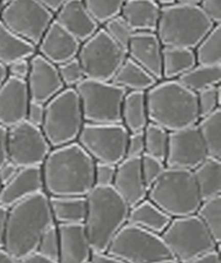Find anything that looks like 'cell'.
<instances>
[{
	"instance_id": "6da1fadb",
	"label": "cell",
	"mask_w": 221,
	"mask_h": 263,
	"mask_svg": "<svg viewBox=\"0 0 221 263\" xmlns=\"http://www.w3.org/2000/svg\"><path fill=\"white\" fill-rule=\"evenodd\" d=\"M93 159L78 142L53 148L41 165L48 197H86L94 188Z\"/></svg>"
},
{
	"instance_id": "7a4b0ae2",
	"label": "cell",
	"mask_w": 221,
	"mask_h": 263,
	"mask_svg": "<svg viewBox=\"0 0 221 263\" xmlns=\"http://www.w3.org/2000/svg\"><path fill=\"white\" fill-rule=\"evenodd\" d=\"M54 223L45 192L9 208L4 249L16 261L37 251L40 238Z\"/></svg>"
},
{
	"instance_id": "3957f363",
	"label": "cell",
	"mask_w": 221,
	"mask_h": 263,
	"mask_svg": "<svg viewBox=\"0 0 221 263\" xmlns=\"http://www.w3.org/2000/svg\"><path fill=\"white\" fill-rule=\"evenodd\" d=\"M145 95L149 122L168 133L197 124L199 115L196 93L178 80L157 81Z\"/></svg>"
},
{
	"instance_id": "277c9868",
	"label": "cell",
	"mask_w": 221,
	"mask_h": 263,
	"mask_svg": "<svg viewBox=\"0 0 221 263\" xmlns=\"http://www.w3.org/2000/svg\"><path fill=\"white\" fill-rule=\"evenodd\" d=\"M85 228L93 252H106L110 242L127 223L129 206L112 186H94L87 193Z\"/></svg>"
},
{
	"instance_id": "5b68a950",
	"label": "cell",
	"mask_w": 221,
	"mask_h": 263,
	"mask_svg": "<svg viewBox=\"0 0 221 263\" xmlns=\"http://www.w3.org/2000/svg\"><path fill=\"white\" fill-rule=\"evenodd\" d=\"M213 26L198 5L176 3L161 7L156 34L164 47L195 49Z\"/></svg>"
},
{
	"instance_id": "8992f818",
	"label": "cell",
	"mask_w": 221,
	"mask_h": 263,
	"mask_svg": "<svg viewBox=\"0 0 221 263\" xmlns=\"http://www.w3.org/2000/svg\"><path fill=\"white\" fill-rule=\"evenodd\" d=\"M147 198L171 219L195 214L202 203L192 171L175 168H166Z\"/></svg>"
},
{
	"instance_id": "52a82bcc",
	"label": "cell",
	"mask_w": 221,
	"mask_h": 263,
	"mask_svg": "<svg viewBox=\"0 0 221 263\" xmlns=\"http://www.w3.org/2000/svg\"><path fill=\"white\" fill-rule=\"evenodd\" d=\"M84 123L77 92L73 88H65L46 103L41 130L53 149L77 142Z\"/></svg>"
},
{
	"instance_id": "ba28073f",
	"label": "cell",
	"mask_w": 221,
	"mask_h": 263,
	"mask_svg": "<svg viewBox=\"0 0 221 263\" xmlns=\"http://www.w3.org/2000/svg\"><path fill=\"white\" fill-rule=\"evenodd\" d=\"M106 252L125 263L176 261L162 235L126 223L110 242Z\"/></svg>"
},
{
	"instance_id": "9c48e42d",
	"label": "cell",
	"mask_w": 221,
	"mask_h": 263,
	"mask_svg": "<svg viewBox=\"0 0 221 263\" xmlns=\"http://www.w3.org/2000/svg\"><path fill=\"white\" fill-rule=\"evenodd\" d=\"M162 238L178 263H186L220 247L196 214L171 219Z\"/></svg>"
},
{
	"instance_id": "30bf717a",
	"label": "cell",
	"mask_w": 221,
	"mask_h": 263,
	"mask_svg": "<svg viewBox=\"0 0 221 263\" xmlns=\"http://www.w3.org/2000/svg\"><path fill=\"white\" fill-rule=\"evenodd\" d=\"M87 123H122L121 111L126 91L112 81L85 78L73 88Z\"/></svg>"
},
{
	"instance_id": "8fae6325",
	"label": "cell",
	"mask_w": 221,
	"mask_h": 263,
	"mask_svg": "<svg viewBox=\"0 0 221 263\" xmlns=\"http://www.w3.org/2000/svg\"><path fill=\"white\" fill-rule=\"evenodd\" d=\"M77 58L85 78L110 81L127 58L126 51L101 28L81 44Z\"/></svg>"
},
{
	"instance_id": "7c38bea8",
	"label": "cell",
	"mask_w": 221,
	"mask_h": 263,
	"mask_svg": "<svg viewBox=\"0 0 221 263\" xmlns=\"http://www.w3.org/2000/svg\"><path fill=\"white\" fill-rule=\"evenodd\" d=\"M127 136L122 123L85 122L77 142L94 162L116 165L126 157Z\"/></svg>"
},
{
	"instance_id": "4fadbf2b",
	"label": "cell",
	"mask_w": 221,
	"mask_h": 263,
	"mask_svg": "<svg viewBox=\"0 0 221 263\" xmlns=\"http://www.w3.org/2000/svg\"><path fill=\"white\" fill-rule=\"evenodd\" d=\"M0 22L37 47L53 22V13L38 0H10L0 7Z\"/></svg>"
},
{
	"instance_id": "5bb4252c",
	"label": "cell",
	"mask_w": 221,
	"mask_h": 263,
	"mask_svg": "<svg viewBox=\"0 0 221 263\" xmlns=\"http://www.w3.org/2000/svg\"><path fill=\"white\" fill-rule=\"evenodd\" d=\"M51 150L41 128L26 120L8 129V159L18 168L41 167Z\"/></svg>"
},
{
	"instance_id": "9a60e30c",
	"label": "cell",
	"mask_w": 221,
	"mask_h": 263,
	"mask_svg": "<svg viewBox=\"0 0 221 263\" xmlns=\"http://www.w3.org/2000/svg\"><path fill=\"white\" fill-rule=\"evenodd\" d=\"M208 157L198 128L191 126L169 133L165 164L167 168L192 171Z\"/></svg>"
},
{
	"instance_id": "2e32d148",
	"label": "cell",
	"mask_w": 221,
	"mask_h": 263,
	"mask_svg": "<svg viewBox=\"0 0 221 263\" xmlns=\"http://www.w3.org/2000/svg\"><path fill=\"white\" fill-rule=\"evenodd\" d=\"M26 84L30 100L45 105L65 89L60 78L58 67L39 53L30 58V71Z\"/></svg>"
},
{
	"instance_id": "e0dca14e",
	"label": "cell",
	"mask_w": 221,
	"mask_h": 263,
	"mask_svg": "<svg viewBox=\"0 0 221 263\" xmlns=\"http://www.w3.org/2000/svg\"><path fill=\"white\" fill-rule=\"evenodd\" d=\"M30 101L26 81L7 77L0 86V124L9 129L25 121Z\"/></svg>"
},
{
	"instance_id": "ac0fdd59",
	"label": "cell",
	"mask_w": 221,
	"mask_h": 263,
	"mask_svg": "<svg viewBox=\"0 0 221 263\" xmlns=\"http://www.w3.org/2000/svg\"><path fill=\"white\" fill-rule=\"evenodd\" d=\"M112 188L129 208L147 198L148 188L142 176L141 158L125 157L116 164V174Z\"/></svg>"
},
{
	"instance_id": "d6986e66",
	"label": "cell",
	"mask_w": 221,
	"mask_h": 263,
	"mask_svg": "<svg viewBox=\"0 0 221 263\" xmlns=\"http://www.w3.org/2000/svg\"><path fill=\"white\" fill-rule=\"evenodd\" d=\"M80 47V41L53 20L37 45V53L59 66L77 58Z\"/></svg>"
},
{
	"instance_id": "ffe728a7",
	"label": "cell",
	"mask_w": 221,
	"mask_h": 263,
	"mask_svg": "<svg viewBox=\"0 0 221 263\" xmlns=\"http://www.w3.org/2000/svg\"><path fill=\"white\" fill-rule=\"evenodd\" d=\"M163 48L156 32H134L127 46L126 56L160 81Z\"/></svg>"
},
{
	"instance_id": "44dd1931",
	"label": "cell",
	"mask_w": 221,
	"mask_h": 263,
	"mask_svg": "<svg viewBox=\"0 0 221 263\" xmlns=\"http://www.w3.org/2000/svg\"><path fill=\"white\" fill-rule=\"evenodd\" d=\"M53 20L77 38L81 44L101 28L90 15L83 0H67L54 12Z\"/></svg>"
},
{
	"instance_id": "7402d4cb",
	"label": "cell",
	"mask_w": 221,
	"mask_h": 263,
	"mask_svg": "<svg viewBox=\"0 0 221 263\" xmlns=\"http://www.w3.org/2000/svg\"><path fill=\"white\" fill-rule=\"evenodd\" d=\"M42 192H45V185L41 167L20 168L16 177L0 189V204L9 209Z\"/></svg>"
},
{
	"instance_id": "603a6c76",
	"label": "cell",
	"mask_w": 221,
	"mask_h": 263,
	"mask_svg": "<svg viewBox=\"0 0 221 263\" xmlns=\"http://www.w3.org/2000/svg\"><path fill=\"white\" fill-rule=\"evenodd\" d=\"M60 234V253L58 263H86L93 250L83 224L58 226Z\"/></svg>"
},
{
	"instance_id": "cb8c5ba5",
	"label": "cell",
	"mask_w": 221,
	"mask_h": 263,
	"mask_svg": "<svg viewBox=\"0 0 221 263\" xmlns=\"http://www.w3.org/2000/svg\"><path fill=\"white\" fill-rule=\"evenodd\" d=\"M120 16L134 32H156L161 7L155 0H126Z\"/></svg>"
},
{
	"instance_id": "d4e9b609",
	"label": "cell",
	"mask_w": 221,
	"mask_h": 263,
	"mask_svg": "<svg viewBox=\"0 0 221 263\" xmlns=\"http://www.w3.org/2000/svg\"><path fill=\"white\" fill-rule=\"evenodd\" d=\"M170 221L171 218L148 198L129 208L127 218V223L160 235L166 230Z\"/></svg>"
},
{
	"instance_id": "484cf974",
	"label": "cell",
	"mask_w": 221,
	"mask_h": 263,
	"mask_svg": "<svg viewBox=\"0 0 221 263\" xmlns=\"http://www.w3.org/2000/svg\"><path fill=\"white\" fill-rule=\"evenodd\" d=\"M55 224H83L87 211L86 197H49Z\"/></svg>"
},
{
	"instance_id": "4316f807",
	"label": "cell",
	"mask_w": 221,
	"mask_h": 263,
	"mask_svg": "<svg viewBox=\"0 0 221 263\" xmlns=\"http://www.w3.org/2000/svg\"><path fill=\"white\" fill-rule=\"evenodd\" d=\"M202 201L221 196V159L207 157L192 170Z\"/></svg>"
},
{
	"instance_id": "83f0119b",
	"label": "cell",
	"mask_w": 221,
	"mask_h": 263,
	"mask_svg": "<svg viewBox=\"0 0 221 263\" xmlns=\"http://www.w3.org/2000/svg\"><path fill=\"white\" fill-rule=\"evenodd\" d=\"M122 124L128 133L143 131L149 123L146 95L141 91H128L122 105Z\"/></svg>"
},
{
	"instance_id": "f1b7e54d",
	"label": "cell",
	"mask_w": 221,
	"mask_h": 263,
	"mask_svg": "<svg viewBox=\"0 0 221 263\" xmlns=\"http://www.w3.org/2000/svg\"><path fill=\"white\" fill-rule=\"evenodd\" d=\"M37 47L19 37L0 22V64L6 68L20 59H30Z\"/></svg>"
},
{
	"instance_id": "f546056e",
	"label": "cell",
	"mask_w": 221,
	"mask_h": 263,
	"mask_svg": "<svg viewBox=\"0 0 221 263\" xmlns=\"http://www.w3.org/2000/svg\"><path fill=\"white\" fill-rule=\"evenodd\" d=\"M197 65L193 49L164 47L162 56V80H177Z\"/></svg>"
},
{
	"instance_id": "4dcf8cb0",
	"label": "cell",
	"mask_w": 221,
	"mask_h": 263,
	"mask_svg": "<svg viewBox=\"0 0 221 263\" xmlns=\"http://www.w3.org/2000/svg\"><path fill=\"white\" fill-rule=\"evenodd\" d=\"M110 81L114 85L123 88L126 92H146L157 82L153 76L129 58H126L125 61L123 62V65L120 67Z\"/></svg>"
},
{
	"instance_id": "1f68e13d",
	"label": "cell",
	"mask_w": 221,
	"mask_h": 263,
	"mask_svg": "<svg viewBox=\"0 0 221 263\" xmlns=\"http://www.w3.org/2000/svg\"><path fill=\"white\" fill-rule=\"evenodd\" d=\"M192 92L220 85L221 65H196L177 79Z\"/></svg>"
},
{
	"instance_id": "d6a6232c",
	"label": "cell",
	"mask_w": 221,
	"mask_h": 263,
	"mask_svg": "<svg viewBox=\"0 0 221 263\" xmlns=\"http://www.w3.org/2000/svg\"><path fill=\"white\" fill-rule=\"evenodd\" d=\"M196 126L208 157L221 159V109L200 118Z\"/></svg>"
},
{
	"instance_id": "836d02e7",
	"label": "cell",
	"mask_w": 221,
	"mask_h": 263,
	"mask_svg": "<svg viewBox=\"0 0 221 263\" xmlns=\"http://www.w3.org/2000/svg\"><path fill=\"white\" fill-rule=\"evenodd\" d=\"M193 52L198 65H221V24L212 27Z\"/></svg>"
},
{
	"instance_id": "e575fe53",
	"label": "cell",
	"mask_w": 221,
	"mask_h": 263,
	"mask_svg": "<svg viewBox=\"0 0 221 263\" xmlns=\"http://www.w3.org/2000/svg\"><path fill=\"white\" fill-rule=\"evenodd\" d=\"M196 216L210 232L217 243H221V196L202 201L196 211Z\"/></svg>"
},
{
	"instance_id": "d590c367",
	"label": "cell",
	"mask_w": 221,
	"mask_h": 263,
	"mask_svg": "<svg viewBox=\"0 0 221 263\" xmlns=\"http://www.w3.org/2000/svg\"><path fill=\"white\" fill-rule=\"evenodd\" d=\"M145 141V155L155 157L165 162L168 150L169 133L164 128L149 122L143 130Z\"/></svg>"
},
{
	"instance_id": "8d00e7d4",
	"label": "cell",
	"mask_w": 221,
	"mask_h": 263,
	"mask_svg": "<svg viewBox=\"0 0 221 263\" xmlns=\"http://www.w3.org/2000/svg\"><path fill=\"white\" fill-rule=\"evenodd\" d=\"M90 15L102 27L109 19L120 16L126 0H83Z\"/></svg>"
},
{
	"instance_id": "74e56055",
	"label": "cell",
	"mask_w": 221,
	"mask_h": 263,
	"mask_svg": "<svg viewBox=\"0 0 221 263\" xmlns=\"http://www.w3.org/2000/svg\"><path fill=\"white\" fill-rule=\"evenodd\" d=\"M36 252L52 261L58 262L60 253V234L58 224L53 223L46 230L38 242Z\"/></svg>"
},
{
	"instance_id": "f35d334b",
	"label": "cell",
	"mask_w": 221,
	"mask_h": 263,
	"mask_svg": "<svg viewBox=\"0 0 221 263\" xmlns=\"http://www.w3.org/2000/svg\"><path fill=\"white\" fill-rule=\"evenodd\" d=\"M199 119L220 109L221 88L220 85L207 88L196 93Z\"/></svg>"
},
{
	"instance_id": "ab89813d",
	"label": "cell",
	"mask_w": 221,
	"mask_h": 263,
	"mask_svg": "<svg viewBox=\"0 0 221 263\" xmlns=\"http://www.w3.org/2000/svg\"><path fill=\"white\" fill-rule=\"evenodd\" d=\"M102 28L104 29V31L115 41L117 45L121 46L123 49L126 51L129 40L132 38L134 31L127 25L125 20H124L121 16L114 17L103 25Z\"/></svg>"
},
{
	"instance_id": "60d3db41",
	"label": "cell",
	"mask_w": 221,
	"mask_h": 263,
	"mask_svg": "<svg viewBox=\"0 0 221 263\" xmlns=\"http://www.w3.org/2000/svg\"><path fill=\"white\" fill-rule=\"evenodd\" d=\"M57 67L60 78L65 88H75L81 81L85 79L84 70H83L78 58L65 61Z\"/></svg>"
},
{
	"instance_id": "b9f144b4",
	"label": "cell",
	"mask_w": 221,
	"mask_h": 263,
	"mask_svg": "<svg viewBox=\"0 0 221 263\" xmlns=\"http://www.w3.org/2000/svg\"><path fill=\"white\" fill-rule=\"evenodd\" d=\"M166 164L163 160H160L149 155H143L141 158V170L144 182L149 189L166 170Z\"/></svg>"
},
{
	"instance_id": "7bdbcfd3",
	"label": "cell",
	"mask_w": 221,
	"mask_h": 263,
	"mask_svg": "<svg viewBox=\"0 0 221 263\" xmlns=\"http://www.w3.org/2000/svg\"><path fill=\"white\" fill-rule=\"evenodd\" d=\"M116 174V165L104 162L94 164V186H112Z\"/></svg>"
},
{
	"instance_id": "ee69618b",
	"label": "cell",
	"mask_w": 221,
	"mask_h": 263,
	"mask_svg": "<svg viewBox=\"0 0 221 263\" xmlns=\"http://www.w3.org/2000/svg\"><path fill=\"white\" fill-rule=\"evenodd\" d=\"M145 155V141L143 131L128 133L126 140V157L142 158Z\"/></svg>"
},
{
	"instance_id": "f6af8a7d",
	"label": "cell",
	"mask_w": 221,
	"mask_h": 263,
	"mask_svg": "<svg viewBox=\"0 0 221 263\" xmlns=\"http://www.w3.org/2000/svg\"><path fill=\"white\" fill-rule=\"evenodd\" d=\"M45 115H46L45 103L30 101L29 107H28V110H27L26 121L33 124V126L41 128V126H42V123L45 121Z\"/></svg>"
},
{
	"instance_id": "bcb514c9",
	"label": "cell",
	"mask_w": 221,
	"mask_h": 263,
	"mask_svg": "<svg viewBox=\"0 0 221 263\" xmlns=\"http://www.w3.org/2000/svg\"><path fill=\"white\" fill-rule=\"evenodd\" d=\"M198 6L213 24H221V0H200Z\"/></svg>"
},
{
	"instance_id": "7dc6e473",
	"label": "cell",
	"mask_w": 221,
	"mask_h": 263,
	"mask_svg": "<svg viewBox=\"0 0 221 263\" xmlns=\"http://www.w3.org/2000/svg\"><path fill=\"white\" fill-rule=\"evenodd\" d=\"M30 71V59H20L18 61L12 62L11 65L7 67V72L8 77H12L16 79H27L28 74Z\"/></svg>"
},
{
	"instance_id": "c3c4849f",
	"label": "cell",
	"mask_w": 221,
	"mask_h": 263,
	"mask_svg": "<svg viewBox=\"0 0 221 263\" xmlns=\"http://www.w3.org/2000/svg\"><path fill=\"white\" fill-rule=\"evenodd\" d=\"M19 169L20 168H18L17 165L10 160L5 162L2 167H0V184H2V186L10 182L18 174Z\"/></svg>"
},
{
	"instance_id": "681fc988",
	"label": "cell",
	"mask_w": 221,
	"mask_h": 263,
	"mask_svg": "<svg viewBox=\"0 0 221 263\" xmlns=\"http://www.w3.org/2000/svg\"><path fill=\"white\" fill-rule=\"evenodd\" d=\"M8 160V129L0 124V167Z\"/></svg>"
},
{
	"instance_id": "f907efd6",
	"label": "cell",
	"mask_w": 221,
	"mask_h": 263,
	"mask_svg": "<svg viewBox=\"0 0 221 263\" xmlns=\"http://www.w3.org/2000/svg\"><path fill=\"white\" fill-rule=\"evenodd\" d=\"M186 263H221L220 250L219 249H216V250L205 253L203 255H200V257H197Z\"/></svg>"
},
{
	"instance_id": "816d5d0a",
	"label": "cell",
	"mask_w": 221,
	"mask_h": 263,
	"mask_svg": "<svg viewBox=\"0 0 221 263\" xmlns=\"http://www.w3.org/2000/svg\"><path fill=\"white\" fill-rule=\"evenodd\" d=\"M9 209L0 204V248H4L6 230H7V220H8Z\"/></svg>"
},
{
	"instance_id": "f5cc1de1",
	"label": "cell",
	"mask_w": 221,
	"mask_h": 263,
	"mask_svg": "<svg viewBox=\"0 0 221 263\" xmlns=\"http://www.w3.org/2000/svg\"><path fill=\"white\" fill-rule=\"evenodd\" d=\"M91 261L92 263H125L107 252H93Z\"/></svg>"
},
{
	"instance_id": "db71d44e",
	"label": "cell",
	"mask_w": 221,
	"mask_h": 263,
	"mask_svg": "<svg viewBox=\"0 0 221 263\" xmlns=\"http://www.w3.org/2000/svg\"><path fill=\"white\" fill-rule=\"evenodd\" d=\"M17 263H58V262L52 261L50 259L43 257V255L34 252L30 255H27V257L18 260Z\"/></svg>"
},
{
	"instance_id": "11a10c76",
	"label": "cell",
	"mask_w": 221,
	"mask_h": 263,
	"mask_svg": "<svg viewBox=\"0 0 221 263\" xmlns=\"http://www.w3.org/2000/svg\"><path fill=\"white\" fill-rule=\"evenodd\" d=\"M38 2L40 4H42L46 8L49 9L54 15V12L57 11L67 0H38Z\"/></svg>"
},
{
	"instance_id": "9f6ffc18",
	"label": "cell",
	"mask_w": 221,
	"mask_h": 263,
	"mask_svg": "<svg viewBox=\"0 0 221 263\" xmlns=\"http://www.w3.org/2000/svg\"><path fill=\"white\" fill-rule=\"evenodd\" d=\"M0 263H17V261L4 248H0Z\"/></svg>"
},
{
	"instance_id": "6f0895ef",
	"label": "cell",
	"mask_w": 221,
	"mask_h": 263,
	"mask_svg": "<svg viewBox=\"0 0 221 263\" xmlns=\"http://www.w3.org/2000/svg\"><path fill=\"white\" fill-rule=\"evenodd\" d=\"M8 77V72H7V68L0 64V86L3 85V82Z\"/></svg>"
},
{
	"instance_id": "680465c9",
	"label": "cell",
	"mask_w": 221,
	"mask_h": 263,
	"mask_svg": "<svg viewBox=\"0 0 221 263\" xmlns=\"http://www.w3.org/2000/svg\"><path fill=\"white\" fill-rule=\"evenodd\" d=\"M156 2L160 5V7H169L178 3L177 0H156Z\"/></svg>"
},
{
	"instance_id": "91938a15",
	"label": "cell",
	"mask_w": 221,
	"mask_h": 263,
	"mask_svg": "<svg viewBox=\"0 0 221 263\" xmlns=\"http://www.w3.org/2000/svg\"><path fill=\"white\" fill-rule=\"evenodd\" d=\"M178 3H186V4H195L198 5L200 3V0H177Z\"/></svg>"
},
{
	"instance_id": "94428289",
	"label": "cell",
	"mask_w": 221,
	"mask_h": 263,
	"mask_svg": "<svg viewBox=\"0 0 221 263\" xmlns=\"http://www.w3.org/2000/svg\"><path fill=\"white\" fill-rule=\"evenodd\" d=\"M9 2H10V0H0V7L6 5L7 3H9Z\"/></svg>"
},
{
	"instance_id": "6125c7cd",
	"label": "cell",
	"mask_w": 221,
	"mask_h": 263,
	"mask_svg": "<svg viewBox=\"0 0 221 263\" xmlns=\"http://www.w3.org/2000/svg\"><path fill=\"white\" fill-rule=\"evenodd\" d=\"M167 263H178L177 261H171V262H167Z\"/></svg>"
},
{
	"instance_id": "be15d7a7",
	"label": "cell",
	"mask_w": 221,
	"mask_h": 263,
	"mask_svg": "<svg viewBox=\"0 0 221 263\" xmlns=\"http://www.w3.org/2000/svg\"><path fill=\"white\" fill-rule=\"evenodd\" d=\"M86 263H92V261H91V260H90V261H89V262H86Z\"/></svg>"
},
{
	"instance_id": "e7e4bbea",
	"label": "cell",
	"mask_w": 221,
	"mask_h": 263,
	"mask_svg": "<svg viewBox=\"0 0 221 263\" xmlns=\"http://www.w3.org/2000/svg\"><path fill=\"white\" fill-rule=\"evenodd\" d=\"M0 189H2V184H0Z\"/></svg>"
},
{
	"instance_id": "03108f58",
	"label": "cell",
	"mask_w": 221,
	"mask_h": 263,
	"mask_svg": "<svg viewBox=\"0 0 221 263\" xmlns=\"http://www.w3.org/2000/svg\"><path fill=\"white\" fill-rule=\"evenodd\" d=\"M155 2H156V0H155Z\"/></svg>"
}]
</instances>
